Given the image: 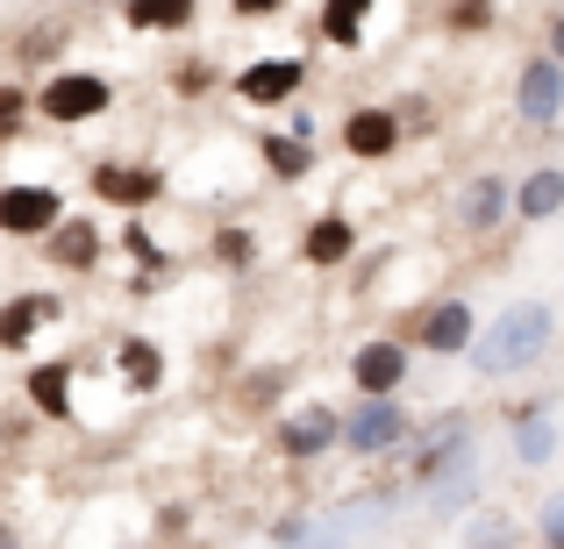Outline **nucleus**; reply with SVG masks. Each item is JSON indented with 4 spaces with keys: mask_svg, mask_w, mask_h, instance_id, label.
Masks as SVG:
<instances>
[{
    "mask_svg": "<svg viewBox=\"0 0 564 549\" xmlns=\"http://www.w3.org/2000/svg\"><path fill=\"white\" fill-rule=\"evenodd\" d=\"M551 336H557V315H551V300H508L494 315V329H479L471 336V371L479 378H514V371H529V364H543L551 358Z\"/></svg>",
    "mask_w": 564,
    "mask_h": 549,
    "instance_id": "1",
    "label": "nucleus"
},
{
    "mask_svg": "<svg viewBox=\"0 0 564 549\" xmlns=\"http://www.w3.org/2000/svg\"><path fill=\"white\" fill-rule=\"evenodd\" d=\"M514 114H522L529 136H551L564 122V65L551 51H529L522 72H514Z\"/></svg>",
    "mask_w": 564,
    "mask_h": 549,
    "instance_id": "2",
    "label": "nucleus"
},
{
    "mask_svg": "<svg viewBox=\"0 0 564 549\" xmlns=\"http://www.w3.org/2000/svg\"><path fill=\"white\" fill-rule=\"evenodd\" d=\"M408 436H414V421H408V407H400L393 393H365L358 407L344 414V450L350 457H386V450H400Z\"/></svg>",
    "mask_w": 564,
    "mask_h": 549,
    "instance_id": "3",
    "label": "nucleus"
},
{
    "mask_svg": "<svg viewBox=\"0 0 564 549\" xmlns=\"http://www.w3.org/2000/svg\"><path fill=\"white\" fill-rule=\"evenodd\" d=\"M108 100H115V86L100 79V72H57L36 94V108L51 114L57 129H79V122H94V114H108Z\"/></svg>",
    "mask_w": 564,
    "mask_h": 549,
    "instance_id": "4",
    "label": "nucleus"
},
{
    "mask_svg": "<svg viewBox=\"0 0 564 549\" xmlns=\"http://www.w3.org/2000/svg\"><path fill=\"white\" fill-rule=\"evenodd\" d=\"M471 464V421H443L436 436H422V450H414V464H408V485H436V479H451V471H465Z\"/></svg>",
    "mask_w": 564,
    "mask_h": 549,
    "instance_id": "5",
    "label": "nucleus"
},
{
    "mask_svg": "<svg viewBox=\"0 0 564 549\" xmlns=\"http://www.w3.org/2000/svg\"><path fill=\"white\" fill-rule=\"evenodd\" d=\"M65 221V200L51 186H0V235H51Z\"/></svg>",
    "mask_w": 564,
    "mask_h": 549,
    "instance_id": "6",
    "label": "nucleus"
},
{
    "mask_svg": "<svg viewBox=\"0 0 564 549\" xmlns=\"http://www.w3.org/2000/svg\"><path fill=\"white\" fill-rule=\"evenodd\" d=\"M471 336H479V321H471V300H436L422 321H414V343H422L429 358H465Z\"/></svg>",
    "mask_w": 564,
    "mask_h": 549,
    "instance_id": "7",
    "label": "nucleus"
},
{
    "mask_svg": "<svg viewBox=\"0 0 564 549\" xmlns=\"http://www.w3.org/2000/svg\"><path fill=\"white\" fill-rule=\"evenodd\" d=\"M508 207H514V186L500 179V172H479V179H465V193H457V229L494 235L500 221H508Z\"/></svg>",
    "mask_w": 564,
    "mask_h": 549,
    "instance_id": "8",
    "label": "nucleus"
},
{
    "mask_svg": "<svg viewBox=\"0 0 564 549\" xmlns=\"http://www.w3.org/2000/svg\"><path fill=\"white\" fill-rule=\"evenodd\" d=\"M301 86H307L301 57H258L250 72H236V100H250V108H279V100H293Z\"/></svg>",
    "mask_w": 564,
    "mask_h": 549,
    "instance_id": "9",
    "label": "nucleus"
},
{
    "mask_svg": "<svg viewBox=\"0 0 564 549\" xmlns=\"http://www.w3.org/2000/svg\"><path fill=\"white\" fill-rule=\"evenodd\" d=\"M344 442V414H329V407H293L286 421H279V450L286 457H322V450H336Z\"/></svg>",
    "mask_w": 564,
    "mask_h": 549,
    "instance_id": "10",
    "label": "nucleus"
},
{
    "mask_svg": "<svg viewBox=\"0 0 564 549\" xmlns=\"http://www.w3.org/2000/svg\"><path fill=\"white\" fill-rule=\"evenodd\" d=\"M400 114L393 108H350V122H344V151L350 157H365V165H379V157H393L400 151Z\"/></svg>",
    "mask_w": 564,
    "mask_h": 549,
    "instance_id": "11",
    "label": "nucleus"
},
{
    "mask_svg": "<svg viewBox=\"0 0 564 549\" xmlns=\"http://www.w3.org/2000/svg\"><path fill=\"white\" fill-rule=\"evenodd\" d=\"M94 193L108 207H151L158 193H165V179H158L151 165H94Z\"/></svg>",
    "mask_w": 564,
    "mask_h": 549,
    "instance_id": "12",
    "label": "nucleus"
},
{
    "mask_svg": "<svg viewBox=\"0 0 564 549\" xmlns=\"http://www.w3.org/2000/svg\"><path fill=\"white\" fill-rule=\"evenodd\" d=\"M350 378H358V393H400L408 385V350L400 343H365L358 358H350Z\"/></svg>",
    "mask_w": 564,
    "mask_h": 549,
    "instance_id": "13",
    "label": "nucleus"
},
{
    "mask_svg": "<svg viewBox=\"0 0 564 549\" xmlns=\"http://www.w3.org/2000/svg\"><path fill=\"white\" fill-rule=\"evenodd\" d=\"M350 250H358V229H350V215H322V221H307V235H301V257L307 264H344Z\"/></svg>",
    "mask_w": 564,
    "mask_h": 549,
    "instance_id": "14",
    "label": "nucleus"
},
{
    "mask_svg": "<svg viewBox=\"0 0 564 549\" xmlns=\"http://www.w3.org/2000/svg\"><path fill=\"white\" fill-rule=\"evenodd\" d=\"M508 421H514V457H522L529 471L557 457V421H551V407H514Z\"/></svg>",
    "mask_w": 564,
    "mask_h": 549,
    "instance_id": "15",
    "label": "nucleus"
},
{
    "mask_svg": "<svg viewBox=\"0 0 564 549\" xmlns=\"http://www.w3.org/2000/svg\"><path fill=\"white\" fill-rule=\"evenodd\" d=\"M43 321H57V300H51V293H22V300H8V307H0V350H22Z\"/></svg>",
    "mask_w": 564,
    "mask_h": 549,
    "instance_id": "16",
    "label": "nucleus"
},
{
    "mask_svg": "<svg viewBox=\"0 0 564 549\" xmlns=\"http://www.w3.org/2000/svg\"><path fill=\"white\" fill-rule=\"evenodd\" d=\"M514 215L522 221H551V215H564V172L557 165H536L522 186H514Z\"/></svg>",
    "mask_w": 564,
    "mask_h": 549,
    "instance_id": "17",
    "label": "nucleus"
},
{
    "mask_svg": "<svg viewBox=\"0 0 564 549\" xmlns=\"http://www.w3.org/2000/svg\"><path fill=\"white\" fill-rule=\"evenodd\" d=\"M43 250H51L65 272H94V264H100V229H94V221H57Z\"/></svg>",
    "mask_w": 564,
    "mask_h": 549,
    "instance_id": "18",
    "label": "nucleus"
},
{
    "mask_svg": "<svg viewBox=\"0 0 564 549\" xmlns=\"http://www.w3.org/2000/svg\"><path fill=\"white\" fill-rule=\"evenodd\" d=\"M365 14H372V0H322V36H329V43H344V51H358Z\"/></svg>",
    "mask_w": 564,
    "mask_h": 549,
    "instance_id": "19",
    "label": "nucleus"
},
{
    "mask_svg": "<svg viewBox=\"0 0 564 549\" xmlns=\"http://www.w3.org/2000/svg\"><path fill=\"white\" fill-rule=\"evenodd\" d=\"M471 493H479V471H451V479H436L429 485V514H436V521H451V514H465L471 507Z\"/></svg>",
    "mask_w": 564,
    "mask_h": 549,
    "instance_id": "20",
    "label": "nucleus"
},
{
    "mask_svg": "<svg viewBox=\"0 0 564 549\" xmlns=\"http://www.w3.org/2000/svg\"><path fill=\"white\" fill-rule=\"evenodd\" d=\"M29 399H36L43 414H65L72 407V364H36L29 371Z\"/></svg>",
    "mask_w": 564,
    "mask_h": 549,
    "instance_id": "21",
    "label": "nucleus"
},
{
    "mask_svg": "<svg viewBox=\"0 0 564 549\" xmlns=\"http://www.w3.org/2000/svg\"><path fill=\"white\" fill-rule=\"evenodd\" d=\"M129 29H186L193 22V0H122Z\"/></svg>",
    "mask_w": 564,
    "mask_h": 549,
    "instance_id": "22",
    "label": "nucleus"
},
{
    "mask_svg": "<svg viewBox=\"0 0 564 549\" xmlns=\"http://www.w3.org/2000/svg\"><path fill=\"white\" fill-rule=\"evenodd\" d=\"M264 165L279 172V179H307V165H315V151H307V136H264Z\"/></svg>",
    "mask_w": 564,
    "mask_h": 549,
    "instance_id": "23",
    "label": "nucleus"
},
{
    "mask_svg": "<svg viewBox=\"0 0 564 549\" xmlns=\"http://www.w3.org/2000/svg\"><path fill=\"white\" fill-rule=\"evenodd\" d=\"M122 371H129V385H143V393H151V385L165 378V364H158V343L129 336V343H122Z\"/></svg>",
    "mask_w": 564,
    "mask_h": 549,
    "instance_id": "24",
    "label": "nucleus"
},
{
    "mask_svg": "<svg viewBox=\"0 0 564 549\" xmlns=\"http://www.w3.org/2000/svg\"><path fill=\"white\" fill-rule=\"evenodd\" d=\"M500 22V0H451V29L457 36H479V29Z\"/></svg>",
    "mask_w": 564,
    "mask_h": 549,
    "instance_id": "25",
    "label": "nucleus"
},
{
    "mask_svg": "<svg viewBox=\"0 0 564 549\" xmlns=\"http://www.w3.org/2000/svg\"><path fill=\"white\" fill-rule=\"evenodd\" d=\"M514 542V521L508 514H479V521L465 528V549H508Z\"/></svg>",
    "mask_w": 564,
    "mask_h": 549,
    "instance_id": "26",
    "label": "nucleus"
},
{
    "mask_svg": "<svg viewBox=\"0 0 564 549\" xmlns=\"http://www.w3.org/2000/svg\"><path fill=\"white\" fill-rule=\"evenodd\" d=\"M215 257H221V264H236V272H243V264L258 257V235H250V229H221V235H215Z\"/></svg>",
    "mask_w": 564,
    "mask_h": 549,
    "instance_id": "27",
    "label": "nucleus"
},
{
    "mask_svg": "<svg viewBox=\"0 0 564 549\" xmlns=\"http://www.w3.org/2000/svg\"><path fill=\"white\" fill-rule=\"evenodd\" d=\"M22 114H29V94L14 79H0V143L14 136V129H22Z\"/></svg>",
    "mask_w": 564,
    "mask_h": 549,
    "instance_id": "28",
    "label": "nucleus"
},
{
    "mask_svg": "<svg viewBox=\"0 0 564 549\" xmlns=\"http://www.w3.org/2000/svg\"><path fill=\"white\" fill-rule=\"evenodd\" d=\"M536 528H543V549H564V493H551V499H543Z\"/></svg>",
    "mask_w": 564,
    "mask_h": 549,
    "instance_id": "29",
    "label": "nucleus"
},
{
    "mask_svg": "<svg viewBox=\"0 0 564 549\" xmlns=\"http://www.w3.org/2000/svg\"><path fill=\"white\" fill-rule=\"evenodd\" d=\"M286 0H229V14H243V22H264V14H279Z\"/></svg>",
    "mask_w": 564,
    "mask_h": 549,
    "instance_id": "30",
    "label": "nucleus"
},
{
    "mask_svg": "<svg viewBox=\"0 0 564 549\" xmlns=\"http://www.w3.org/2000/svg\"><path fill=\"white\" fill-rule=\"evenodd\" d=\"M543 51H551V57H557V65H564V8L551 14V22H543Z\"/></svg>",
    "mask_w": 564,
    "mask_h": 549,
    "instance_id": "31",
    "label": "nucleus"
},
{
    "mask_svg": "<svg viewBox=\"0 0 564 549\" xmlns=\"http://www.w3.org/2000/svg\"><path fill=\"white\" fill-rule=\"evenodd\" d=\"M293 549H344V528H329V536H322V528H307V536L293 542Z\"/></svg>",
    "mask_w": 564,
    "mask_h": 549,
    "instance_id": "32",
    "label": "nucleus"
},
{
    "mask_svg": "<svg viewBox=\"0 0 564 549\" xmlns=\"http://www.w3.org/2000/svg\"><path fill=\"white\" fill-rule=\"evenodd\" d=\"M122 243H129V250H137V257H143V264H158V243H151V235H143V229H129V235H122Z\"/></svg>",
    "mask_w": 564,
    "mask_h": 549,
    "instance_id": "33",
    "label": "nucleus"
},
{
    "mask_svg": "<svg viewBox=\"0 0 564 549\" xmlns=\"http://www.w3.org/2000/svg\"><path fill=\"white\" fill-rule=\"evenodd\" d=\"M0 549H22V542H14V528H8V521H0Z\"/></svg>",
    "mask_w": 564,
    "mask_h": 549,
    "instance_id": "34",
    "label": "nucleus"
}]
</instances>
